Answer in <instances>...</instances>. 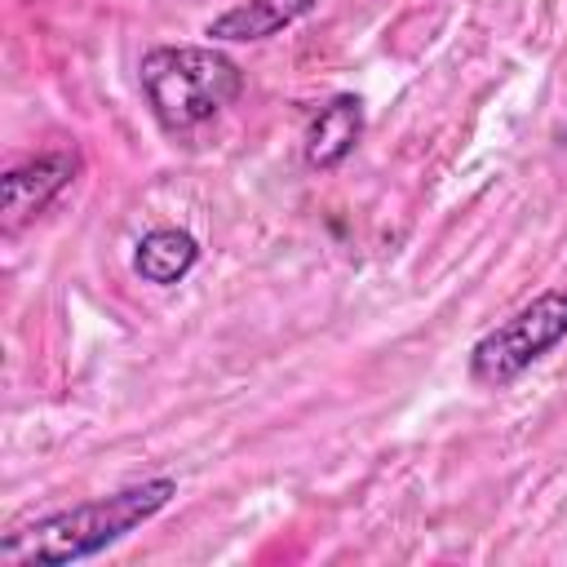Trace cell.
I'll use <instances>...</instances> for the list:
<instances>
[{
    "instance_id": "52a82bcc",
    "label": "cell",
    "mask_w": 567,
    "mask_h": 567,
    "mask_svg": "<svg viewBox=\"0 0 567 567\" xmlns=\"http://www.w3.org/2000/svg\"><path fill=\"white\" fill-rule=\"evenodd\" d=\"M199 261V239L182 226H155L137 239L133 248V270L142 284H155V288H168V284H182Z\"/></svg>"
},
{
    "instance_id": "8992f818",
    "label": "cell",
    "mask_w": 567,
    "mask_h": 567,
    "mask_svg": "<svg viewBox=\"0 0 567 567\" xmlns=\"http://www.w3.org/2000/svg\"><path fill=\"white\" fill-rule=\"evenodd\" d=\"M315 4L319 0H239L226 13H217L204 27V35L213 44H257V40H270V35L288 31L306 13H315Z\"/></svg>"
},
{
    "instance_id": "6da1fadb",
    "label": "cell",
    "mask_w": 567,
    "mask_h": 567,
    "mask_svg": "<svg viewBox=\"0 0 567 567\" xmlns=\"http://www.w3.org/2000/svg\"><path fill=\"white\" fill-rule=\"evenodd\" d=\"M173 496H177V478L159 474V478L128 483L111 496H93V501L40 514L35 523H22V527L4 532L0 558L9 567H27V563H58L62 567V563L97 558L111 545H120L128 532L151 523Z\"/></svg>"
},
{
    "instance_id": "277c9868",
    "label": "cell",
    "mask_w": 567,
    "mask_h": 567,
    "mask_svg": "<svg viewBox=\"0 0 567 567\" xmlns=\"http://www.w3.org/2000/svg\"><path fill=\"white\" fill-rule=\"evenodd\" d=\"M84 159L80 151H40L22 164H13L0 177V213H4V235H18L27 221H35L75 177Z\"/></svg>"
},
{
    "instance_id": "7a4b0ae2",
    "label": "cell",
    "mask_w": 567,
    "mask_h": 567,
    "mask_svg": "<svg viewBox=\"0 0 567 567\" xmlns=\"http://www.w3.org/2000/svg\"><path fill=\"white\" fill-rule=\"evenodd\" d=\"M137 84L155 124L168 137H186L244 93V71L213 44H155L142 53Z\"/></svg>"
},
{
    "instance_id": "3957f363",
    "label": "cell",
    "mask_w": 567,
    "mask_h": 567,
    "mask_svg": "<svg viewBox=\"0 0 567 567\" xmlns=\"http://www.w3.org/2000/svg\"><path fill=\"white\" fill-rule=\"evenodd\" d=\"M563 341H567V288H545L540 297L518 306L509 319H501L470 346V381L487 390H505Z\"/></svg>"
},
{
    "instance_id": "5b68a950",
    "label": "cell",
    "mask_w": 567,
    "mask_h": 567,
    "mask_svg": "<svg viewBox=\"0 0 567 567\" xmlns=\"http://www.w3.org/2000/svg\"><path fill=\"white\" fill-rule=\"evenodd\" d=\"M359 137H363V102L354 93H337L310 115V124L301 133V155L310 168L328 173L350 159Z\"/></svg>"
}]
</instances>
